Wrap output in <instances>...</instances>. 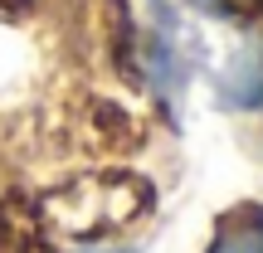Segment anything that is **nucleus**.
<instances>
[{
  "instance_id": "obj_4",
  "label": "nucleus",
  "mask_w": 263,
  "mask_h": 253,
  "mask_svg": "<svg viewBox=\"0 0 263 253\" xmlns=\"http://www.w3.org/2000/svg\"><path fill=\"white\" fill-rule=\"evenodd\" d=\"M20 253H54L44 239H20Z\"/></svg>"
},
{
  "instance_id": "obj_1",
  "label": "nucleus",
  "mask_w": 263,
  "mask_h": 253,
  "mask_svg": "<svg viewBox=\"0 0 263 253\" xmlns=\"http://www.w3.org/2000/svg\"><path fill=\"white\" fill-rule=\"evenodd\" d=\"M215 93L224 107H258L263 103V39H249L239 54H229V68L215 78Z\"/></svg>"
},
{
  "instance_id": "obj_5",
  "label": "nucleus",
  "mask_w": 263,
  "mask_h": 253,
  "mask_svg": "<svg viewBox=\"0 0 263 253\" xmlns=\"http://www.w3.org/2000/svg\"><path fill=\"white\" fill-rule=\"evenodd\" d=\"M83 253H127V248H83Z\"/></svg>"
},
{
  "instance_id": "obj_3",
  "label": "nucleus",
  "mask_w": 263,
  "mask_h": 253,
  "mask_svg": "<svg viewBox=\"0 0 263 253\" xmlns=\"http://www.w3.org/2000/svg\"><path fill=\"white\" fill-rule=\"evenodd\" d=\"M200 10H210V15H234V10H244V0H195ZM249 15V10H244Z\"/></svg>"
},
{
  "instance_id": "obj_2",
  "label": "nucleus",
  "mask_w": 263,
  "mask_h": 253,
  "mask_svg": "<svg viewBox=\"0 0 263 253\" xmlns=\"http://www.w3.org/2000/svg\"><path fill=\"white\" fill-rule=\"evenodd\" d=\"M210 253H263V209L258 205H239L219 219V234Z\"/></svg>"
}]
</instances>
